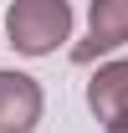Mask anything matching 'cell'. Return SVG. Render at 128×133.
Wrapping results in <instances>:
<instances>
[{
  "label": "cell",
  "instance_id": "cell-1",
  "mask_svg": "<svg viewBox=\"0 0 128 133\" xmlns=\"http://www.w3.org/2000/svg\"><path fill=\"white\" fill-rule=\"evenodd\" d=\"M5 31H10V46L16 51L46 56V51H56V41H67V31H72V5H67V0H16L10 16H5Z\"/></svg>",
  "mask_w": 128,
  "mask_h": 133
},
{
  "label": "cell",
  "instance_id": "cell-2",
  "mask_svg": "<svg viewBox=\"0 0 128 133\" xmlns=\"http://www.w3.org/2000/svg\"><path fill=\"white\" fill-rule=\"evenodd\" d=\"M87 108H92L97 123H108V133L128 123V62H108V66L92 72V82H87Z\"/></svg>",
  "mask_w": 128,
  "mask_h": 133
},
{
  "label": "cell",
  "instance_id": "cell-3",
  "mask_svg": "<svg viewBox=\"0 0 128 133\" xmlns=\"http://www.w3.org/2000/svg\"><path fill=\"white\" fill-rule=\"evenodd\" d=\"M41 123V87L21 72H0V133H31Z\"/></svg>",
  "mask_w": 128,
  "mask_h": 133
},
{
  "label": "cell",
  "instance_id": "cell-4",
  "mask_svg": "<svg viewBox=\"0 0 128 133\" xmlns=\"http://www.w3.org/2000/svg\"><path fill=\"white\" fill-rule=\"evenodd\" d=\"M123 41H128V0H97L92 5V36H87L72 56H77V62H92L103 51H118Z\"/></svg>",
  "mask_w": 128,
  "mask_h": 133
},
{
  "label": "cell",
  "instance_id": "cell-5",
  "mask_svg": "<svg viewBox=\"0 0 128 133\" xmlns=\"http://www.w3.org/2000/svg\"><path fill=\"white\" fill-rule=\"evenodd\" d=\"M113 133H128V123H123V128H113Z\"/></svg>",
  "mask_w": 128,
  "mask_h": 133
}]
</instances>
